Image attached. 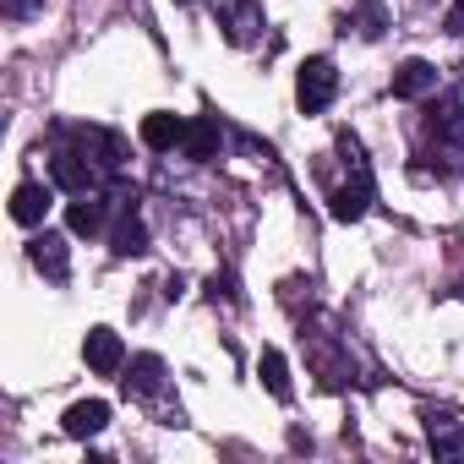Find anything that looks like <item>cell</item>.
<instances>
[{
	"instance_id": "1",
	"label": "cell",
	"mask_w": 464,
	"mask_h": 464,
	"mask_svg": "<svg viewBox=\"0 0 464 464\" xmlns=\"http://www.w3.org/2000/svg\"><path fill=\"white\" fill-rule=\"evenodd\" d=\"M339 159H344V180L339 186H328V213L334 218H344V224H355L366 208H372V169H366V159H361V142L350 137V131H339Z\"/></svg>"
},
{
	"instance_id": "2",
	"label": "cell",
	"mask_w": 464,
	"mask_h": 464,
	"mask_svg": "<svg viewBox=\"0 0 464 464\" xmlns=\"http://www.w3.org/2000/svg\"><path fill=\"white\" fill-rule=\"evenodd\" d=\"M426 131H431V142L448 153V169H464V88H453L448 104L431 110Z\"/></svg>"
},
{
	"instance_id": "3",
	"label": "cell",
	"mask_w": 464,
	"mask_h": 464,
	"mask_svg": "<svg viewBox=\"0 0 464 464\" xmlns=\"http://www.w3.org/2000/svg\"><path fill=\"white\" fill-rule=\"evenodd\" d=\"M50 175H55V186L72 191V197H93V191L104 186V164L88 159V148H82V153H77V148H61L55 164H50Z\"/></svg>"
},
{
	"instance_id": "4",
	"label": "cell",
	"mask_w": 464,
	"mask_h": 464,
	"mask_svg": "<svg viewBox=\"0 0 464 464\" xmlns=\"http://www.w3.org/2000/svg\"><path fill=\"white\" fill-rule=\"evenodd\" d=\"M334 93H339V72H334V61H328V55H312V61L301 66V77H295V104H301L306 115H317V110L334 104Z\"/></svg>"
},
{
	"instance_id": "5",
	"label": "cell",
	"mask_w": 464,
	"mask_h": 464,
	"mask_svg": "<svg viewBox=\"0 0 464 464\" xmlns=\"http://www.w3.org/2000/svg\"><path fill=\"white\" fill-rule=\"evenodd\" d=\"M213 12H218V28H224V39L229 44H257V34H263V6L257 0H213Z\"/></svg>"
},
{
	"instance_id": "6",
	"label": "cell",
	"mask_w": 464,
	"mask_h": 464,
	"mask_svg": "<svg viewBox=\"0 0 464 464\" xmlns=\"http://www.w3.org/2000/svg\"><path fill=\"white\" fill-rule=\"evenodd\" d=\"M82 361H88L99 377H115V372L126 366V344H121V334H115V328H88V339H82Z\"/></svg>"
},
{
	"instance_id": "7",
	"label": "cell",
	"mask_w": 464,
	"mask_h": 464,
	"mask_svg": "<svg viewBox=\"0 0 464 464\" xmlns=\"http://www.w3.org/2000/svg\"><path fill=\"white\" fill-rule=\"evenodd\" d=\"M420 420H426V442H431V453H442V459H464V426H459V415H448V410H426Z\"/></svg>"
},
{
	"instance_id": "8",
	"label": "cell",
	"mask_w": 464,
	"mask_h": 464,
	"mask_svg": "<svg viewBox=\"0 0 464 464\" xmlns=\"http://www.w3.org/2000/svg\"><path fill=\"white\" fill-rule=\"evenodd\" d=\"M393 93H399V99H426V93H437V66H431V61H404V66L393 72Z\"/></svg>"
},
{
	"instance_id": "9",
	"label": "cell",
	"mask_w": 464,
	"mask_h": 464,
	"mask_svg": "<svg viewBox=\"0 0 464 464\" xmlns=\"http://www.w3.org/2000/svg\"><path fill=\"white\" fill-rule=\"evenodd\" d=\"M44 213H50V186H39V180H23L17 191H12V218L17 224H44Z\"/></svg>"
},
{
	"instance_id": "10",
	"label": "cell",
	"mask_w": 464,
	"mask_h": 464,
	"mask_svg": "<svg viewBox=\"0 0 464 464\" xmlns=\"http://www.w3.org/2000/svg\"><path fill=\"white\" fill-rule=\"evenodd\" d=\"M104 218H110V202H104L99 191H93V197H77V202L66 208V229H72V236H99Z\"/></svg>"
},
{
	"instance_id": "11",
	"label": "cell",
	"mask_w": 464,
	"mask_h": 464,
	"mask_svg": "<svg viewBox=\"0 0 464 464\" xmlns=\"http://www.w3.org/2000/svg\"><path fill=\"white\" fill-rule=\"evenodd\" d=\"M180 137H186V121H180V115H164V110H153V115L142 121V142H148L153 153H169V148H180Z\"/></svg>"
},
{
	"instance_id": "12",
	"label": "cell",
	"mask_w": 464,
	"mask_h": 464,
	"mask_svg": "<svg viewBox=\"0 0 464 464\" xmlns=\"http://www.w3.org/2000/svg\"><path fill=\"white\" fill-rule=\"evenodd\" d=\"M126 393L131 399H159L164 393V361L159 355H137L131 361V377H126Z\"/></svg>"
},
{
	"instance_id": "13",
	"label": "cell",
	"mask_w": 464,
	"mask_h": 464,
	"mask_svg": "<svg viewBox=\"0 0 464 464\" xmlns=\"http://www.w3.org/2000/svg\"><path fill=\"white\" fill-rule=\"evenodd\" d=\"M110 426V404L104 399H82L66 410V437H99Z\"/></svg>"
},
{
	"instance_id": "14",
	"label": "cell",
	"mask_w": 464,
	"mask_h": 464,
	"mask_svg": "<svg viewBox=\"0 0 464 464\" xmlns=\"http://www.w3.org/2000/svg\"><path fill=\"white\" fill-rule=\"evenodd\" d=\"M110 246H115V257H142V252H148V224H142L137 213H121Z\"/></svg>"
},
{
	"instance_id": "15",
	"label": "cell",
	"mask_w": 464,
	"mask_h": 464,
	"mask_svg": "<svg viewBox=\"0 0 464 464\" xmlns=\"http://www.w3.org/2000/svg\"><path fill=\"white\" fill-rule=\"evenodd\" d=\"M28 257H34V268H44L50 279H66V241H61V236H39V241L28 246Z\"/></svg>"
},
{
	"instance_id": "16",
	"label": "cell",
	"mask_w": 464,
	"mask_h": 464,
	"mask_svg": "<svg viewBox=\"0 0 464 464\" xmlns=\"http://www.w3.org/2000/svg\"><path fill=\"white\" fill-rule=\"evenodd\" d=\"M180 148H186V159H213V148H218V121H191L186 126V137H180Z\"/></svg>"
},
{
	"instance_id": "17",
	"label": "cell",
	"mask_w": 464,
	"mask_h": 464,
	"mask_svg": "<svg viewBox=\"0 0 464 464\" xmlns=\"http://www.w3.org/2000/svg\"><path fill=\"white\" fill-rule=\"evenodd\" d=\"M257 372H263V388H268L274 399H290V366H285V355H279V350H263Z\"/></svg>"
},
{
	"instance_id": "18",
	"label": "cell",
	"mask_w": 464,
	"mask_h": 464,
	"mask_svg": "<svg viewBox=\"0 0 464 464\" xmlns=\"http://www.w3.org/2000/svg\"><path fill=\"white\" fill-rule=\"evenodd\" d=\"M355 23H361V39H377V34L388 28V12H382V6H361Z\"/></svg>"
},
{
	"instance_id": "19",
	"label": "cell",
	"mask_w": 464,
	"mask_h": 464,
	"mask_svg": "<svg viewBox=\"0 0 464 464\" xmlns=\"http://www.w3.org/2000/svg\"><path fill=\"white\" fill-rule=\"evenodd\" d=\"M0 12H6L12 23H28V17H39V12H44V0H0Z\"/></svg>"
},
{
	"instance_id": "20",
	"label": "cell",
	"mask_w": 464,
	"mask_h": 464,
	"mask_svg": "<svg viewBox=\"0 0 464 464\" xmlns=\"http://www.w3.org/2000/svg\"><path fill=\"white\" fill-rule=\"evenodd\" d=\"M208 290H213V301H218V295H224V301H241V295H236V279H229V274H213Z\"/></svg>"
},
{
	"instance_id": "21",
	"label": "cell",
	"mask_w": 464,
	"mask_h": 464,
	"mask_svg": "<svg viewBox=\"0 0 464 464\" xmlns=\"http://www.w3.org/2000/svg\"><path fill=\"white\" fill-rule=\"evenodd\" d=\"M442 28H448L453 39H464V0H453V6H448V17H442Z\"/></svg>"
},
{
	"instance_id": "22",
	"label": "cell",
	"mask_w": 464,
	"mask_h": 464,
	"mask_svg": "<svg viewBox=\"0 0 464 464\" xmlns=\"http://www.w3.org/2000/svg\"><path fill=\"white\" fill-rule=\"evenodd\" d=\"M175 6H191V0H175Z\"/></svg>"
},
{
	"instance_id": "23",
	"label": "cell",
	"mask_w": 464,
	"mask_h": 464,
	"mask_svg": "<svg viewBox=\"0 0 464 464\" xmlns=\"http://www.w3.org/2000/svg\"><path fill=\"white\" fill-rule=\"evenodd\" d=\"M459 295H464V285H459Z\"/></svg>"
},
{
	"instance_id": "24",
	"label": "cell",
	"mask_w": 464,
	"mask_h": 464,
	"mask_svg": "<svg viewBox=\"0 0 464 464\" xmlns=\"http://www.w3.org/2000/svg\"><path fill=\"white\" fill-rule=\"evenodd\" d=\"M420 6H426V0H420Z\"/></svg>"
}]
</instances>
